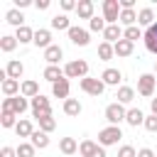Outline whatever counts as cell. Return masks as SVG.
<instances>
[{
	"mask_svg": "<svg viewBox=\"0 0 157 157\" xmlns=\"http://www.w3.org/2000/svg\"><path fill=\"white\" fill-rule=\"evenodd\" d=\"M15 37H17L20 44H29V42H34V29H29L27 25H25V27H17Z\"/></svg>",
	"mask_w": 157,
	"mask_h": 157,
	"instance_id": "28",
	"label": "cell"
},
{
	"mask_svg": "<svg viewBox=\"0 0 157 157\" xmlns=\"http://www.w3.org/2000/svg\"><path fill=\"white\" fill-rule=\"evenodd\" d=\"M34 7H37V10H47V7H49V0H37Z\"/></svg>",
	"mask_w": 157,
	"mask_h": 157,
	"instance_id": "46",
	"label": "cell"
},
{
	"mask_svg": "<svg viewBox=\"0 0 157 157\" xmlns=\"http://www.w3.org/2000/svg\"><path fill=\"white\" fill-rule=\"evenodd\" d=\"M5 71H7V76H10V78H17V81H20V76H22L25 66H22V61L10 59V61H7V66H5Z\"/></svg>",
	"mask_w": 157,
	"mask_h": 157,
	"instance_id": "22",
	"label": "cell"
},
{
	"mask_svg": "<svg viewBox=\"0 0 157 157\" xmlns=\"http://www.w3.org/2000/svg\"><path fill=\"white\" fill-rule=\"evenodd\" d=\"M118 157H137V152H135L132 145H123V147L118 150Z\"/></svg>",
	"mask_w": 157,
	"mask_h": 157,
	"instance_id": "42",
	"label": "cell"
},
{
	"mask_svg": "<svg viewBox=\"0 0 157 157\" xmlns=\"http://www.w3.org/2000/svg\"><path fill=\"white\" fill-rule=\"evenodd\" d=\"M115 98H118V103H132L135 91H132L130 86H120V88H118V93H115Z\"/></svg>",
	"mask_w": 157,
	"mask_h": 157,
	"instance_id": "31",
	"label": "cell"
},
{
	"mask_svg": "<svg viewBox=\"0 0 157 157\" xmlns=\"http://www.w3.org/2000/svg\"><path fill=\"white\" fill-rule=\"evenodd\" d=\"M155 86H157V76H155V74H142V76L137 78V93H140L142 98H150V101H152Z\"/></svg>",
	"mask_w": 157,
	"mask_h": 157,
	"instance_id": "4",
	"label": "cell"
},
{
	"mask_svg": "<svg viewBox=\"0 0 157 157\" xmlns=\"http://www.w3.org/2000/svg\"><path fill=\"white\" fill-rule=\"evenodd\" d=\"M59 150H61L64 155H69V157H71V155H76V152H78V142H76L74 137H61V140H59Z\"/></svg>",
	"mask_w": 157,
	"mask_h": 157,
	"instance_id": "21",
	"label": "cell"
},
{
	"mask_svg": "<svg viewBox=\"0 0 157 157\" xmlns=\"http://www.w3.org/2000/svg\"><path fill=\"white\" fill-rule=\"evenodd\" d=\"M0 125H2V128H15V125H17V115H15V113H10V110H2Z\"/></svg>",
	"mask_w": 157,
	"mask_h": 157,
	"instance_id": "37",
	"label": "cell"
},
{
	"mask_svg": "<svg viewBox=\"0 0 157 157\" xmlns=\"http://www.w3.org/2000/svg\"><path fill=\"white\" fill-rule=\"evenodd\" d=\"M34 152H37V147L32 142H20L17 145V157H34Z\"/></svg>",
	"mask_w": 157,
	"mask_h": 157,
	"instance_id": "36",
	"label": "cell"
},
{
	"mask_svg": "<svg viewBox=\"0 0 157 157\" xmlns=\"http://www.w3.org/2000/svg\"><path fill=\"white\" fill-rule=\"evenodd\" d=\"M29 108H32V115H34L37 120H42V118H49V115H52V103H49V98H44L42 93H39L37 98H32V101H29Z\"/></svg>",
	"mask_w": 157,
	"mask_h": 157,
	"instance_id": "2",
	"label": "cell"
},
{
	"mask_svg": "<svg viewBox=\"0 0 157 157\" xmlns=\"http://www.w3.org/2000/svg\"><path fill=\"white\" fill-rule=\"evenodd\" d=\"M145 118H147V115H145L140 108H130L128 115H125V123L132 125V128H137V125H145Z\"/></svg>",
	"mask_w": 157,
	"mask_h": 157,
	"instance_id": "14",
	"label": "cell"
},
{
	"mask_svg": "<svg viewBox=\"0 0 157 157\" xmlns=\"http://www.w3.org/2000/svg\"><path fill=\"white\" fill-rule=\"evenodd\" d=\"M137 25H145V27H152V25H155V12H152V7H142V10L137 12Z\"/></svg>",
	"mask_w": 157,
	"mask_h": 157,
	"instance_id": "26",
	"label": "cell"
},
{
	"mask_svg": "<svg viewBox=\"0 0 157 157\" xmlns=\"http://www.w3.org/2000/svg\"><path fill=\"white\" fill-rule=\"evenodd\" d=\"M27 108H29V101L25 96H12V98H5L2 101V110H10L15 115H22Z\"/></svg>",
	"mask_w": 157,
	"mask_h": 157,
	"instance_id": "7",
	"label": "cell"
},
{
	"mask_svg": "<svg viewBox=\"0 0 157 157\" xmlns=\"http://www.w3.org/2000/svg\"><path fill=\"white\" fill-rule=\"evenodd\" d=\"M20 96H25V98H37V96H39V83H37V81H22Z\"/></svg>",
	"mask_w": 157,
	"mask_h": 157,
	"instance_id": "23",
	"label": "cell"
},
{
	"mask_svg": "<svg viewBox=\"0 0 157 157\" xmlns=\"http://www.w3.org/2000/svg\"><path fill=\"white\" fill-rule=\"evenodd\" d=\"M76 12H78L81 20H93V17H96V15H93V2H91V0H81V2L76 5Z\"/></svg>",
	"mask_w": 157,
	"mask_h": 157,
	"instance_id": "18",
	"label": "cell"
},
{
	"mask_svg": "<svg viewBox=\"0 0 157 157\" xmlns=\"http://www.w3.org/2000/svg\"><path fill=\"white\" fill-rule=\"evenodd\" d=\"M29 142H32L37 150H44V147H49V135H47V132H42V130H34V132H32V137H29Z\"/></svg>",
	"mask_w": 157,
	"mask_h": 157,
	"instance_id": "25",
	"label": "cell"
},
{
	"mask_svg": "<svg viewBox=\"0 0 157 157\" xmlns=\"http://www.w3.org/2000/svg\"><path fill=\"white\" fill-rule=\"evenodd\" d=\"M52 93H54V98H69V78H61V81H56L54 86H52Z\"/></svg>",
	"mask_w": 157,
	"mask_h": 157,
	"instance_id": "24",
	"label": "cell"
},
{
	"mask_svg": "<svg viewBox=\"0 0 157 157\" xmlns=\"http://www.w3.org/2000/svg\"><path fill=\"white\" fill-rule=\"evenodd\" d=\"M64 113L71 115V118L78 115V113H81V103H78L76 98H66V101H64Z\"/></svg>",
	"mask_w": 157,
	"mask_h": 157,
	"instance_id": "34",
	"label": "cell"
},
{
	"mask_svg": "<svg viewBox=\"0 0 157 157\" xmlns=\"http://www.w3.org/2000/svg\"><path fill=\"white\" fill-rule=\"evenodd\" d=\"M123 34H125V32L120 29V25H108V27H105V32H103V37H105L103 42L115 44V42H120V39H123Z\"/></svg>",
	"mask_w": 157,
	"mask_h": 157,
	"instance_id": "12",
	"label": "cell"
},
{
	"mask_svg": "<svg viewBox=\"0 0 157 157\" xmlns=\"http://www.w3.org/2000/svg\"><path fill=\"white\" fill-rule=\"evenodd\" d=\"M15 132H17V137H32L34 128H32V123H29L27 118H20L17 125H15Z\"/></svg>",
	"mask_w": 157,
	"mask_h": 157,
	"instance_id": "20",
	"label": "cell"
},
{
	"mask_svg": "<svg viewBox=\"0 0 157 157\" xmlns=\"http://www.w3.org/2000/svg\"><path fill=\"white\" fill-rule=\"evenodd\" d=\"M88 27H91V32H105V27H108V22H105L103 17H93V20L88 22Z\"/></svg>",
	"mask_w": 157,
	"mask_h": 157,
	"instance_id": "39",
	"label": "cell"
},
{
	"mask_svg": "<svg viewBox=\"0 0 157 157\" xmlns=\"http://www.w3.org/2000/svg\"><path fill=\"white\" fill-rule=\"evenodd\" d=\"M125 115H128V110L123 108V103H110V105H105V120L110 123V125H120L123 120H125Z\"/></svg>",
	"mask_w": 157,
	"mask_h": 157,
	"instance_id": "8",
	"label": "cell"
},
{
	"mask_svg": "<svg viewBox=\"0 0 157 157\" xmlns=\"http://www.w3.org/2000/svg\"><path fill=\"white\" fill-rule=\"evenodd\" d=\"M61 56H64V49H61L59 44H52L49 49H44V59H47L49 66H56V64L61 61Z\"/></svg>",
	"mask_w": 157,
	"mask_h": 157,
	"instance_id": "10",
	"label": "cell"
},
{
	"mask_svg": "<svg viewBox=\"0 0 157 157\" xmlns=\"http://www.w3.org/2000/svg\"><path fill=\"white\" fill-rule=\"evenodd\" d=\"M145 47H147V52H152V54H157V22L152 25V27H147L145 29Z\"/></svg>",
	"mask_w": 157,
	"mask_h": 157,
	"instance_id": "11",
	"label": "cell"
},
{
	"mask_svg": "<svg viewBox=\"0 0 157 157\" xmlns=\"http://www.w3.org/2000/svg\"><path fill=\"white\" fill-rule=\"evenodd\" d=\"M5 20L12 25V27H25V15L17 10V7H12V10H7V15H5Z\"/></svg>",
	"mask_w": 157,
	"mask_h": 157,
	"instance_id": "27",
	"label": "cell"
},
{
	"mask_svg": "<svg viewBox=\"0 0 157 157\" xmlns=\"http://www.w3.org/2000/svg\"><path fill=\"white\" fill-rule=\"evenodd\" d=\"M101 81H103L105 86H118V83L123 81V74H120L118 69H105V71L101 74Z\"/></svg>",
	"mask_w": 157,
	"mask_h": 157,
	"instance_id": "13",
	"label": "cell"
},
{
	"mask_svg": "<svg viewBox=\"0 0 157 157\" xmlns=\"http://www.w3.org/2000/svg\"><path fill=\"white\" fill-rule=\"evenodd\" d=\"M42 76H44V81H49L52 86H54L56 81H61V78H66V76H64V69H59V66H47Z\"/></svg>",
	"mask_w": 157,
	"mask_h": 157,
	"instance_id": "16",
	"label": "cell"
},
{
	"mask_svg": "<svg viewBox=\"0 0 157 157\" xmlns=\"http://www.w3.org/2000/svg\"><path fill=\"white\" fill-rule=\"evenodd\" d=\"M150 110H152V115H157V98L150 101Z\"/></svg>",
	"mask_w": 157,
	"mask_h": 157,
	"instance_id": "47",
	"label": "cell"
},
{
	"mask_svg": "<svg viewBox=\"0 0 157 157\" xmlns=\"http://www.w3.org/2000/svg\"><path fill=\"white\" fill-rule=\"evenodd\" d=\"M120 0H103V20L108 25H118L120 20Z\"/></svg>",
	"mask_w": 157,
	"mask_h": 157,
	"instance_id": "5",
	"label": "cell"
},
{
	"mask_svg": "<svg viewBox=\"0 0 157 157\" xmlns=\"http://www.w3.org/2000/svg\"><path fill=\"white\" fill-rule=\"evenodd\" d=\"M17 44H20V42H17L15 34H5V37H0V49H2V52H15Z\"/></svg>",
	"mask_w": 157,
	"mask_h": 157,
	"instance_id": "33",
	"label": "cell"
},
{
	"mask_svg": "<svg viewBox=\"0 0 157 157\" xmlns=\"http://www.w3.org/2000/svg\"><path fill=\"white\" fill-rule=\"evenodd\" d=\"M78 86H81V91L83 93H88V96H101L103 91H105V83L101 81V78H93V76H86V78H81L78 81Z\"/></svg>",
	"mask_w": 157,
	"mask_h": 157,
	"instance_id": "6",
	"label": "cell"
},
{
	"mask_svg": "<svg viewBox=\"0 0 157 157\" xmlns=\"http://www.w3.org/2000/svg\"><path fill=\"white\" fill-rule=\"evenodd\" d=\"M64 76L66 78H86L88 76V64L83 59H76V61H69L64 66Z\"/></svg>",
	"mask_w": 157,
	"mask_h": 157,
	"instance_id": "3",
	"label": "cell"
},
{
	"mask_svg": "<svg viewBox=\"0 0 157 157\" xmlns=\"http://www.w3.org/2000/svg\"><path fill=\"white\" fill-rule=\"evenodd\" d=\"M98 56H101V61H110L115 56V47L108 44V42H101L98 44Z\"/></svg>",
	"mask_w": 157,
	"mask_h": 157,
	"instance_id": "30",
	"label": "cell"
},
{
	"mask_svg": "<svg viewBox=\"0 0 157 157\" xmlns=\"http://www.w3.org/2000/svg\"><path fill=\"white\" fill-rule=\"evenodd\" d=\"M137 157H155V152L150 147H142V150H137Z\"/></svg>",
	"mask_w": 157,
	"mask_h": 157,
	"instance_id": "45",
	"label": "cell"
},
{
	"mask_svg": "<svg viewBox=\"0 0 157 157\" xmlns=\"http://www.w3.org/2000/svg\"><path fill=\"white\" fill-rule=\"evenodd\" d=\"M98 142H93V140H83L81 145H78V152H81V157H93L96 152H98Z\"/></svg>",
	"mask_w": 157,
	"mask_h": 157,
	"instance_id": "29",
	"label": "cell"
},
{
	"mask_svg": "<svg viewBox=\"0 0 157 157\" xmlns=\"http://www.w3.org/2000/svg\"><path fill=\"white\" fill-rule=\"evenodd\" d=\"M125 39H130L132 44H135V39H142L145 37V32H140V27H125V34H123Z\"/></svg>",
	"mask_w": 157,
	"mask_h": 157,
	"instance_id": "38",
	"label": "cell"
},
{
	"mask_svg": "<svg viewBox=\"0 0 157 157\" xmlns=\"http://www.w3.org/2000/svg\"><path fill=\"white\" fill-rule=\"evenodd\" d=\"M113 47H115V56H130L132 49H135V44H132L130 39H125V37H123L120 42H115Z\"/></svg>",
	"mask_w": 157,
	"mask_h": 157,
	"instance_id": "19",
	"label": "cell"
},
{
	"mask_svg": "<svg viewBox=\"0 0 157 157\" xmlns=\"http://www.w3.org/2000/svg\"><path fill=\"white\" fill-rule=\"evenodd\" d=\"M120 22L128 25V27H135V22H137V12H135V10H120Z\"/></svg>",
	"mask_w": 157,
	"mask_h": 157,
	"instance_id": "35",
	"label": "cell"
},
{
	"mask_svg": "<svg viewBox=\"0 0 157 157\" xmlns=\"http://www.w3.org/2000/svg\"><path fill=\"white\" fill-rule=\"evenodd\" d=\"M54 128H56V120H54L52 115H49V118H42V120H39V130H42V132H47V135H49V132H52Z\"/></svg>",
	"mask_w": 157,
	"mask_h": 157,
	"instance_id": "40",
	"label": "cell"
},
{
	"mask_svg": "<svg viewBox=\"0 0 157 157\" xmlns=\"http://www.w3.org/2000/svg\"><path fill=\"white\" fill-rule=\"evenodd\" d=\"M155 71H157V61H155Z\"/></svg>",
	"mask_w": 157,
	"mask_h": 157,
	"instance_id": "50",
	"label": "cell"
},
{
	"mask_svg": "<svg viewBox=\"0 0 157 157\" xmlns=\"http://www.w3.org/2000/svg\"><path fill=\"white\" fill-rule=\"evenodd\" d=\"M66 34H69L71 44H76V47H86V44L91 42V34H88V29H83V27H74V25H71V29H69Z\"/></svg>",
	"mask_w": 157,
	"mask_h": 157,
	"instance_id": "9",
	"label": "cell"
},
{
	"mask_svg": "<svg viewBox=\"0 0 157 157\" xmlns=\"http://www.w3.org/2000/svg\"><path fill=\"white\" fill-rule=\"evenodd\" d=\"M0 157H17V147H7V145H5V147L0 150Z\"/></svg>",
	"mask_w": 157,
	"mask_h": 157,
	"instance_id": "43",
	"label": "cell"
},
{
	"mask_svg": "<svg viewBox=\"0 0 157 157\" xmlns=\"http://www.w3.org/2000/svg\"><path fill=\"white\" fill-rule=\"evenodd\" d=\"M93 157H105V150H103V147H98V152H96Z\"/></svg>",
	"mask_w": 157,
	"mask_h": 157,
	"instance_id": "49",
	"label": "cell"
},
{
	"mask_svg": "<svg viewBox=\"0 0 157 157\" xmlns=\"http://www.w3.org/2000/svg\"><path fill=\"white\" fill-rule=\"evenodd\" d=\"M76 5L78 2H74V0H61V10H66V12L69 10H76Z\"/></svg>",
	"mask_w": 157,
	"mask_h": 157,
	"instance_id": "44",
	"label": "cell"
},
{
	"mask_svg": "<svg viewBox=\"0 0 157 157\" xmlns=\"http://www.w3.org/2000/svg\"><path fill=\"white\" fill-rule=\"evenodd\" d=\"M52 29H59V32L66 29V32H69V29H71L69 17H66V15H54V17H52Z\"/></svg>",
	"mask_w": 157,
	"mask_h": 157,
	"instance_id": "32",
	"label": "cell"
},
{
	"mask_svg": "<svg viewBox=\"0 0 157 157\" xmlns=\"http://www.w3.org/2000/svg\"><path fill=\"white\" fill-rule=\"evenodd\" d=\"M123 137V130L120 125H108L98 132V145L101 147H110V145H118V140Z\"/></svg>",
	"mask_w": 157,
	"mask_h": 157,
	"instance_id": "1",
	"label": "cell"
},
{
	"mask_svg": "<svg viewBox=\"0 0 157 157\" xmlns=\"http://www.w3.org/2000/svg\"><path fill=\"white\" fill-rule=\"evenodd\" d=\"M15 5L22 10V7H27V5H29V0H15Z\"/></svg>",
	"mask_w": 157,
	"mask_h": 157,
	"instance_id": "48",
	"label": "cell"
},
{
	"mask_svg": "<svg viewBox=\"0 0 157 157\" xmlns=\"http://www.w3.org/2000/svg\"><path fill=\"white\" fill-rule=\"evenodd\" d=\"M145 130L147 132H157V115H147L145 118Z\"/></svg>",
	"mask_w": 157,
	"mask_h": 157,
	"instance_id": "41",
	"label": "cell"
},
{
	"mask_svg": "<svg viewBox=\"0 0 157 157\" xmlns=\"http://www.w3.org/2000/svg\"><path fill=\"white\" fill-rule=\"evenodd\" d=\"M20 91H22V83H20L17 78H5V81H2V93H5L7 98L17 96Z\"/></svg>",
	"mask_w": 157,
	"mask_h": 157,
	"instance_id": "17",
	"label": "cell"
},
{
	"mask_svg": "<svg viewBox=\"0 0 157 157\" xmlns=\"http://www.w3.org/2000/svg\"><path fill=\"white\" fill-rule=\"evenodd\" d=\"M34 44L42 49H49L52 47V32L49 29H34Z\"/></svg>",
	"mask_w": 157,
	"mask_h": 157,
	"instance_id": "15",
	"label": "cell"
}]
</instances>
